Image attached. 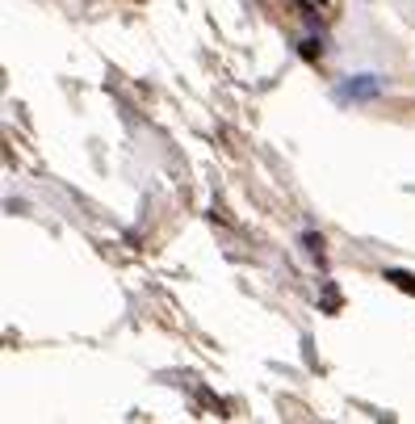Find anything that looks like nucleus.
Masks as SVG:
<instances>
[{
	"instance_id": "2",
	"label": "nucleus",
	"mask_w": 415,
	"mask_h": 424,
	"mask_svg": "<svg viewBox=\"0 0 415 424\" xmlns=\"http://www.w3.org/2000/svg\"><path fill=\"white\" fill-rule=\"evenodd\" d=\"M386 282H394V286H403V290H411V294H415L411 273H403V269H386Z\"/></svg>"
},
{
	"instance_id": "5",
	"label": "nucleus",
	"mask_w": 415,
	"mask_h": 424,
	"mask_svg": "<svg viewBox=\"0 0 415 424\" xmlns=\"http://www.w3.org/2000/svg\"><path fill=\"white\" fill-rule=\"evenodd\" d=\"M319 4H323V0H319Z\"/></svg>"
},
{
	"instance_id": "1",
	"label": "nucleus",
	"mask_w": 415,
	"mask_h": 424,
	"mask_svg": "<svg viewBox=\"0 0 415 424\" xmlns=\"http://www.w3.org/2000/svg\"><path fill=\"white\" fill-rule=\"evenodd\" d=\"M382 93V76H348V80H340L336 85V101H373V97Z\"/></svg>"
},
{
	"instance_id": "3",
	"label": "nucleus",
	"mask_w": 415,
	"mask_h": 424,
	"mask_svg": "<svg viewBox=\"0 0 415 424\" xmlns=\"http://www.w3.org/2000/svg\"><path fill=\"white\" fill-rule=\"evenodd\" d=\"M302 55H306V59H319V55H323V43L306 38V43H302Z\"/></svg>"
},
{
	"instance_id": "4",
	"label": "nucleus",
	"mask_w": 415,
	"mask_h": 424,
	"mask_svg": "<svg viewBox=\"0 0 415 424\" xmlns=\"http://www.w3.org/2000/svg\"><path fill=\"white\" fill-rule=\"evenodd\" d=\"M302 244H306V252H311V256H323V239L319 236H302Z\"/></svg>"
}]
</instances>
